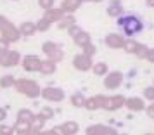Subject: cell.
<instances>
[{
    "label": "cell",
    "mask_w": 154,
    "mask_h": 135,
    "mask_svg": "<svg viewBox=\"0 0 154 135\" xmlns=\"http://www.w3.org/2000/svg\"><path fill=\"white\" fill-rule=\"evenodd\" d=\"M118 26L123 29V33L126 36H133L144 31V21L135 14H126V16L121 14L118 17Z\"/></svg>",
    "instance_id": "6da1fadb"
},
{
    "label": "cell",
    "mask_w": 154,
    "mask_h": 135,
    "mask_svg": "<svg viewBox=\"0 0 154 135\" xmlns=\"http://www.w3.org/2000/svg\"><path fill=\"white\" fill-rule=\"evenodd\" d=\"M14 87H16V90H17L19 94L26 95V97H29V99H36L38 95H42V88H40L38 83L33 81V80L19 78V80H16Z\"/></svg>",
    "instance_id": "7a4b0ae2"
},
{
    "label": "cell",
    "mask_w": 154,
    "mask_h": 135,
    "mask_svg": "<svg viewBox=\"0 0 154 135\" xmlns=\"http://www.w3.org/2000/svg\"><path fill=\"white\" fill-rule=\"evenodd\" d=\"M21 61H23L21 54H19L17 50L7 49L0 54V66H2V68H14V66H17Z\"/></svg>",
    "instance_id": "3957f363"
},
{
    "label": "cell",
    "mask_w": 154,
    "mask_h": 135,
    "mask_svg": "<svg viewBox=\"0 0 154 135\" xmlns=\"http://www.w3.org/2000/svg\"><path fill=\"white\" fill-rule=\"evenodd\" d=\"M42 97L49 102H61L64 100V90L59 87H45L42 90Z\"/></svg>",
    "instance_id": "277c9868"
},
{
    "label": "cell",
    "mask_w": 154,
    "mask_h": 135,
    "mask_svg": "<svg viewBox=\"0 0 154 135\" xmlns=\"http://www.w3.org/2000/svg\"><path fill=\"white\" fill-rule=\"evenodd\" d=\"M23 69L24 71H29V73H33V71H40V64H42V59L38 56H33V54H29V56H24L23 57Z\"/></svg>",
    "instance_id": "5b68a950"
},
{
    "label": "cell",
    "mask_w": 154,
    "mask_h": 135,
    "mask_svg": "<svg viewBox=\"0 0 154 135\" xmlns=\"http://www.w3.org/2000/svg\"><path fill=\"white\" fill-rule=\"evenodd\" d=\"M0 33H2V38H5V40H7L9 43L17 42V40H19V38L23 36V35H21V29L16 28L12 23H9V24H7V26H5L4 29H2Z\"/></svg>",
    "instance_id": "8992f818"
},
{
    "label": "cell",
    "mask_w": 154,
    "mask_h": 135,
    "mask_svg": "<svg viewBox=\"0 0 154 135\" xmlns=\"http://www.w3.org/2000/svg\"><path fill=\"white\" fill-rule=\"evenodd\" d=\"M73 68L78 71H90L92 69V57L85 54H78L73 57Z\"/></svg>",
    "instance_id": "52a82bcc"
},
{
    "label": "cell",
    "mask_w": 154,
    "mask_h": 135,
    "mask_svg": "<svg viewBox=\"0 0 154 135\" xmlns=\"http://www.w3.org/2000/svg\"><path fill=\"white\" fill-rule=\"evenodd\" d=\"M121 81H123V75L119 71H111L106 75L104 78V87L106 88H109V90H114V88H118L121 85Z\"/></svg>",
    "instance_id": "ba28073f"
},
{
    "label": "cell",
    "mask_w": 154,
    "mask_h": 135,
    "mask_svg": "<svg viewBox=\"0 0 154 135\" xmlns=\"http://www.w3.org/2000/svg\"><path fill=\"white\" fill-rule=\"evenodd\" d=\"M106 95H92L88 99L85 100V107L88 109V111H97V109H104V104H106Z\"/></svg>",
    "instance_id": "9c48e42d"
},
{
    "label": "cell",
    "mask_w": 154,
    "mask_h": 135,
    "mask_svg": "<svg viewBox=\"0 0 154 135\" xmlns=\"http://www.w3.org/2000/svg\"><path fill=\"white\" fill-rule=\"evenodd\" d=\"M125 100H126V97H123V95H111V97L106 99L104 109L106 111H116V109L125 106Z\"/></svg>",
    "instance_id": "30bf717a"
},
{
    "label": "cell",
    "mask_w": 154,
    "mask_h": 135,
    "mask_svg": "<svg viewBox=\"0 0 154 135\" xmlns=\"http://www.w3.org/2000/svg\"><path fill=\"white\" fill-rule=\"evenodd\" d=\"M125 42H126L125 36L118 35V33H109V35L106 36V45L109 49H123Z\"/></svg>",
    "instance_id": "8fae6325"
},
{
    "label": "cell",
    "mask_w": 154,
    "mask_h": 135,
    "mask_svg": "<svg viewBox=\"0 0 154 135\" xmlns=\"http://www.w3.org/2000/svg\"><path fill=\"white\" fill-rule=\"evenodd\" d=\"M88 135H116V130L106 125H92L85 130Z\"/></svg>",
    "instance_id": "7c38bea8"
},
{
    "label": "cell",
    "mask_w": 154,
    "mask_h": 135,
    "mask_svg": "<svg viewBox=\"0 0 154 135\" xmlns=\"http://www.w3.org/2000/svg\"><path fill=\"white\" fill-rule=\"evenodd\" d=\"M125 106L130 109V111H135V113H139V111H144L146 109V102L144 99H140V97H128L125 100Z\"/></svg>",
    "instance_id": "4fadbf2b"
},
{
    "label": "cell",
    "mask_w": 154,
    "mask_h": 135,
    "mask_svg": "<svg viewBox=\"0 0 154 135\" xmlns=\"http://www.w3.org/2000/svg\"><path fill=\"white\" fill-rule=\"evenodd\" d=\"M64 14H66V12H64L61 7H52V9H47V11H45L43 17L49 19L50 23H57V21H61V19L64 17Z\"/></svg>",
    "instance_id": "5bb4252c"
},
{
    "label": "cell",
    "mask_w": 154,
    "mask_h": 135,
    "mask_svg": "<svg viewBox=\"0 0 154 135\" xmlns=\"http://www.w3.org/2000/svg\"><path fill=\"white\" fill-rule=\"evenodd\" d=\"M57 130H59V133H64V135H75V133H78L80 125L76 121H66L61 127H57Z\"/></svg>",
    "instance_id": "9a60e30c"
},
{
    "label": "cell",
    "mask_w": 154,
    "mask_h": 135,
    "mask_svg": "<svg viewBox=\"0 0 154 135\" xmlns=\"http://www.w3.org/2000/svg\"><path fill=\"white\" fill-rule=\"evenodd\" d=\"M123 14V5L119 0H111L109 5H107V16L109 17H119Z\"/></svg>",
    "instance_id": "2e32d148"
},
{
    "label": "cell",
    "mask_w": 154,
    "mask_h": 135,
    "mask_svg": "<svg viewBox=\"0 0 154 135\" xmlns=\"http://www.w3.org/2000/svg\"><path fill=\"white\" fill-rule=\"evenodd\" d=\"M80 5H82L80 0H63L61 9H63L66 14H73V12H76L78 9H80Z\"/></svg>",
    "instance_id": "e0dca14e"
},
{
    "label": "cell",
    "mask_w": 154,
    "mask_h": 135,
    "mask_svg": "<svg viewBox=\"0 0 154 135\" xmlns=\"http://www.w3.org/2000/svg\"><path fill=\"white\" fill-rule=\"evenodd\" d=\"M45 118L43 116H40V114H36L35 118H33V121H31V128H29V133H42V128L43 125H45Z\"/></svg>",
    "instance_id": "ac0fdd59"
},
{
    "label": "cell",
    "mask_w": 154,
    "mask_h": 135,
    "mask_svg": "<svg viewBox=\"0 0 154 135\" xmlns=\"http://www.w3.org/2000/svg\"><path fill=\"white\" fill-rule=\"evenodd\" d=\"M19 29H21V35L23 36H33L38 31L36 29V23H31V21H24L19 26Z\"/></svg>",
    "instance_id": "d6986e66"
},
{
    "label": "cell",
    "mask_w": 154,
    "mask_h": 135,
    "mask_svg": "<svg viewBox=\"0 0 154 135\" xmlns=\"http://www.w3.org/2000/svg\"><path fill=\"white\" fill-rule=\"evenodd\" d=\"M56 64L57 63L50 61V59L42 61V64H40V73H42V75H52V73H56V69H57Z\"/></svg>",
    "instance_id": "ffe728a7"
},
{
    "label": "cell",
    "mask_w": 154,
    "mask_h": 135,
    "mask_svg": "<svg viewBox=\"0 0 154 135\" xmlns=\"http://www.w3.org/2000/svg\"><path fill=\"white\" fill-rule=\"evenodd\" d=\"M73 42H75V45H78V47H82V49H83L85 45H88V43H90V35H88L87 31L82 29V31L73 38Z\"/></svg>",
    "instance_id": "44dd1931"
},
{
    "label": "cell",
    "mask_w": 154,
    "mask_h": 135,
    "mask_svg": "<svg viewBox=\"0 0 154 135\" xmlns=\"http://www.w3.org/2000/svg\"><path fill=\"white\" fill-rule=\"evenodd\" d=\"M73 24H76V21H75V17L71 14H64V17L61 19V21H57V28L59 29H68L69 26H73Z\"/></svg>",
    "instance_id": "7402d4cb"
},
{
    "label": "cell",
    "mask_w": 154,
    "mask_h": 135,
    "mask_svg": "<svg viewBox=\"0 0 154 135\" xmlns=\"http://www.w3.org/2000/svg\"><path fill=\"white\" fill-rule=\"evenodd\" d=\"M71 100V106H75V107H85V95L82 92H76V94H73L69 97Z\"/></svg>",
    "instance_id": "603a6c76"
},
{
    "label": "cell",
    "mask_w": 154,
    "mask_h": 135,
    "mask_svg": "<svg viewBox=\"0 0 154 135\" xmlns=\"http://www.w3.org/2000/svg\"><path fill=\"white\" fill-rule=\"evenodd\" d=\"M29 128H31V123H28V121H16V125H14V130H16V133H21V135H26L29 133Z\"/></svg>",
    "instance_id": "cb8c5ba5"
},
{
    "label": "cell",
    "mask_w": 154,
    "mask_h": 135,
    "mask_svg": "<svg viewBox=\"0 0 154 135\" xmlns=\"http://www.w3.org/2000/svg\"><path fill=\"white\" fill-rule=\"evenodd\" d=\"M92 73H94V75H97V76H104V75H107V64H106V63L92 64Z\"/></svg>",
    "instance_id": "d4e9b609"
},
{
    "label": "cell",
    "mask_w": 154,
    "mask_h": 135,
    "mask_svg": "<svg viewBox=\"0 0 154 135\" xmlns=\"http://www.w3.org/2000/svg\"><path fill=\"white\" fill-rule=\"evenodd\" d=\"M35 116L36 114H33L29 109H19V111H17V120L19 121H28V123H31Z\"/></svg>",
    "instance_id": "484cf974"
},
{
    "label": "cell",
    "mask_w": 154,
    "mask_h": 135,
    "mask_svg": "<svg viewBox=\"0 0 154 135\" xmlns=\"http://www.w3.org/2000/svg\"><path fill=\"white\" fill-rule=\"evenodd\" d=\"M139 45H140L139 42H135V40H132V38H130V40H126V42H125L123 50H125L126 54H135V52H137V49H139Z\"/></svg>",
    "instance_id": "4316f807"
},
{
    "label": "cell",
    "mask_w": 154,
    "mask_h": 135,
    "mask_svg": "<svg viewBox=\"0 0 154 135\" xmlns=\"http://www.w3.org/2000/svg\"><path fill=\"white\" fill-rule=\"evenodd\" d=\"M16 85V78L12 75H5V76H2L0 78V87L2 88H11V87Z\"/></svg>",
    "instance_id": "83f0119b"
},
{
    "label": "cell",
    "mask_w": 154,
    "mask_h": 135,
    "mask_svg": "<svg viewBox=\"0 0 154 135\" xmlns=\"http://www.w3.org/2000/svg\"><path fill=\"white\" fill-rule=\"evenodd\" d=\"M56 49H59V45H57L56 42H50V40L43 42V45H42V50H43V54H45V56L52 54V52H54Z\"/></svg>",
    "instance_id": "f1b7e54d"
},
{
    "label": "cell",
    "mask_w": 154,
    "mask_h": 135,
    "mask_svg": "<svg viewBox=\"0 0 154 135\" xmlns=\"http://www.w3.org/2000/svg\"><path fill=\"white\" fill-rule=\"evenodd\" d=\"M50 26H52V23L49 21V19H45V17H42V19H38V23H36V29L38 31H49Z\"/></svg>",
    "instance_id": "f546056e"
},
{
    "label": "cell",
    "mask_w": 154,
    "mask_h": 135,
    "mask_svg": "<svg viewBox=\"0 0 154 135\" xmlns=\"http://www.w3.org/2000/svg\"><path fill=\"white\" fill-rule=\"evenodd\" d=\"M47 57H49L50 61H54V63H59V61H63L64 59V52H63V49L59 47V49H56L52 54H49Z\"/></svg>",
    "instance_id": "4dcf8cb0"
},
{
    "label": "cell",
    "mask_w": 154,
    "mask_h": 135,
    "mask_svg": "<svg viewBox=\"0 0 154 135\" xmlns=\"http://www.w3.org/2000/svg\"><path fill=\"white\" fill-rule=\"evenodd\" d=\"M147 52H149V47H147V45H144V43H140L139 49H137V52H135V56L139 57V59H146Z\"/></svg>",
    "instance_id": "1f68e13d"
},
{
    "label": "cell",
    "mask_w": 154,
    "mask_h": 135,
    "mask_svg": "<svg viewBox=\"0 0 154 135\" xmlns=\"http://www.w3.org/2000/svg\"><path fill=\"white\" fill-rule=\"evenodd\" d=\"M40 116H43V118H45V120H52V118H54V109H52V107H42V109H40Z\"/></svg>",
    "instance_id": "d6a6232c"
},
{
    "label": "cell",
    "mask_w": 154,
    "mask_h": 135,
    "mask_svg": "<svg viewBox=\"0 0 154 135\" xmlns=\"http://www.w3.org/2000/svg\"><path fill=\"white\" fill-rule=\"evenodd\" d=\"M83 54L88 57H94L95 54H97V47L95 45H92V43H88V45H85L83 47Z\"/></svg>",
    "instance_id": "836d02e7"
},
{
    "label": "cell",
    "mask_w": 154,
    "mask_h": 135,
    "mask_svg": "<svg viewBox=\"0 0 154 135\" xmlns=\"http://www.w3.org/2000/svg\"><path fill=\"white\" fill-rule=\"evenodd\" d=\"M144 99L146 100H154V85L144 88Z\"/></svg>",
    "instance_id": "e575fe53"
},
{
    "label": "cell",
    "mask_w": 154,
    "mask_h": 135,
    "mask_svg": "<svg viewBox=\"0 0 154 135\" xmlns=\"http://www.w3.org/2000/svg\"><path fill=\"white\" fill-rule=\"evenodd\" d=\"M16 133L14 127H7V125H0V135H12Z\"/></svg>",
    "instance_id": "d590c367"
},
{
    "label": "cell",
    "mask_w": 154,
    "mask_h": 135,
    "mask_svg": "<svg viewBox=\"0 0 154 135\" xmlns=\"http://www.w3.org/2000/svg\"><path fill=\"white\" fill-rule=\"evenodd\" d=\"M66 31H68V35H69L71 38H75V36H76L80 31H82V28H80L78 24H73V26H69V28L66 29Z\"/></svg>",
    "instance_id": "8d00e7d4"
},
{
    "label": "cell",
    "mask_w": 154,
    "mask_h": 135,
    "mask_svg": "<svg viewBox=\"0 0 154 135\" xmlns=\"http://www.w3.org/2000/svg\"><path fill=\"white\" fill-rule=\"evenodd\" d=\"M38 5L47 11V9H52V7H54V0H38Z\"/></svg>",
    "instance_id": "74e56055"
},
{
    "label": "cell",
    "mask_w": 154,
    "mask_h": 135,
    "mask_svg": "<svg viewBox=\"0 0 154 135\" xmlns=\"http://www.w3.org/2000/svg\"><path fill=\"white\" fill-rule=\"evenodd\" d=\"M7 45H9V42L5 40V38H0V54H2L4 50H7V49H9Z\"/></svg>",
    "instance_id": "f35d334b"
},
{
    "label": "cell",
    "mask_w": 154,
    "mask_h": 135,
    "mask_svg": "<svg viewBox=\"0 0 154 135\" xmlns=\"http://www.w3.org/2000/svg\"><path fill=\"white\" fill-rule=\"evenodd\" d=\"M7 24H9L7 17H5V16H0V31H2V29L5 28V26H7Z\"/></svg>",
    "instance_id": "ab89813d"
},
{
    "label": "cell",
    "mask_w": 154,
    "mask_h": 135,
    "mask_svg": "<svg viewBox=\"0 0 154 135\" xmlns=\"http://www.w3.org/2000/svg\"><path fill=\"white\" fill-rule=\"evenodd\" d=\"M146 61H149V63H154V49H149V52H147V57Z\"/></svg>",
    "instance_id": "60d3db41"
},
{
    "label": "cell",
    "mask_w": 154,
    "mask_h": 135,
    "mask_svg": "<svg viewBox=\"0 0 154 135\" xmlns=\"http://www.w3.org/2000/svg\"><path fill=\"white\" fill-rule=\"evenodd\" d=\"M146 111H147V114H149V118H152V120H154V102H152L149 107H147Z\"/></svg>",
    "instance_id": "b9f144b4"
},
{
    "label": "cell",
    "mask_w": 154,
    "mask_h": 135,
    "mask_svg": "<svg viewBox=\"0 0 154 135\" xmlns=\"http://www.w3.org/2000/svg\"><path fill=\"white\" fill-rule=\"evenodd\" d=\"M5 118H7V113H5V109H4V107H0V123L5 120Z\"/></svg>",
    "instance_id": "7bdbcfd3"
},
{
    "label": "cell",
    "mask_w": 154,
    "mask_h": 135,
    "mask_svg": "<svg viewBox=\"0 0 154 135\" xmlns=\"http://www.w3.org/2000/svg\"><path fill=\"white\" fill-rule=\"evenodd\" d=\"M146 5H147V7H152L154 9V0H146Z\"/></svg>",
    "instance_id": "ee69618b"
},
{
    "label": "cell",
    "mask_w": 154,
    "mask_h": 135,
    "mask_svg": "<svg viewBox=\"0 0 154 135\" xmlns=\"http://www.w3.org/2000/svg\"><path fill=\"white\" fill-rule=\"evenodd\" d=\"M90 2H94V4H100V2H104V0H90Z\"/></svg>",
    "instance_id": "f6af8a7d"
},
{
    "label": "cell",
    "mask_w": 154,
    "mask_h": 135,
    "mask_svg": "<svg viewBox=\"0 0 154 135\" xmlns=\"http://www.w3.org/2000/svg\"><path fill=\"white\" fill-rule=\"evenodd\" d=\"M80 2H82V4H85V2H90V0H80Z\"/></svg>",
    "instance_id": "bcb514c9"
}]
</instances>
